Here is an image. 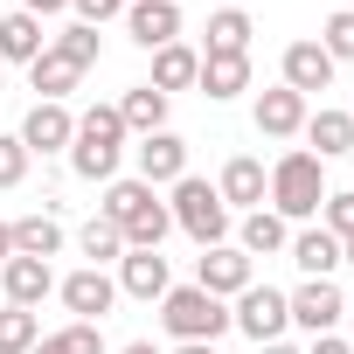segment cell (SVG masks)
<instances>
[{"instance_id": "4fadbf2b", "label": "cell", "mask_w": 354, "mask_h": 354, "mask_svg": "<svg viewBox=\"0 0 354 354\" xmlns=\"http://www.w3.org/2000/svg\"><path fill=\"white\" fill-rule=\"evenodd\" d=\"M250 118H257V132L264 139H299L306 132V97L299 91H257V104H250Z\"/></svg>"}, {"instance_id": "ee69618b", "label": "cell", "mask_w": 354, "mask_h": 354, "mask_svg": "<svg viewBox=\"0 0 354 354\" xmlns=\"http://www.w3.org/2000/svg\"><path fill=\"white\" fill-rule=\"evenodd\" d=\"M0 70H8V63H0Z\"/></svg>"}, {"instance_id": "9c48e42d", "label": "cell", "mask_w": 354, "mask_h": 354, "mask_svg": "<svg viewBox=\"0 0 354 354\" xmlns=\"http://www.w3.org/2000/svg\"><path fill=\"white\" fill-rule=\"evenodd\" d=\"M125 35L153 56L167 42H181V0H125Z\"/></svg>"}, {"instance_id": "ac0fdd59", "label": "cell", "mask_w": 354, "mask_h": 354, "mask_svg": "<svg viewBox=\"0 0 354 354\" xmlns=\"http://www.w3.org/2000/svg\"><path fill=\"white\" fill-rule=\"evenodd\" d=\"M195 91H202V97H216V104L243 97V91H250V56H202Z\"/></svg>"}, {"instance_id": "5bb4252c", "label": "cell", "mask_w": 354, "mask_h": 354, "mask_svg": "<svg viewBox=\"0 0 354 354\" xmlns=\"http://www.w3.org/2000/svg\"><path fill=\"white\" fill-rule=\"evenodd\" d=\"M167 285L174 278H167V257L160 250H125L118 257V299H146L153 306V299H167Z\"/></svg>"}, {"instance_id": "8992f818", "label": "cell", "mask_w": 354, "mask_h": 354, "mask_svg": "<svg viewBox=\"0 0 354 354\" xmlns=\"http://www.w3.org/2000/svg\"><path fill=\"white\" fill-rule=\"evenodd\" d=\"M195 285H202L209 299H236L243 285H257V257H243L236 243H216V250L195 257Z\"/></svg>"}, {"instance_id": "52a82bcc", "label": "cell", "mask_w": 354, "mask_h": 354, "mask_svg": "<svg viewBox=\"0 0 354 354\" xmlns=\"http://www.w3.org/2000/svg\"><path fill=\"white\" fill-rule=\"evenodd\" d=\"M285 306H292V326H306L313 340H319V333H333V326L347 319V299H340V285H333V278H306L299 292H285Z\"/></svg>"}, {"instance_id": "2e32d148", "label": "cell", "mask_w": 354, "mask_h": 354, "mask_svg": "<svg viewBox=\"0 0 354 354\" xmlns=\"http://www.w3.org/2000/svg\"><path fill=\"white\" fill-rule=\"evenodd\" d=\"M0 285H8V306H42L49 292H56V271L42 264V257H8V264H0Z\"/></svg>"}, {"instance_id": "484cf974", "label": "cell", "mask_w": 354, "mask_h": 354, "mask_svg": "<svg viewBox=\"0 0 354 354\" xmlns=\"http://www.w3.org/2000/svg\"><path fill=\"white\" fill-rule=\"evenodd\" d=\"M167 230H174V216H167V202H160V195H153V202H146L132 223H118L125 250H160V243H167Z\"/></svg>"}, {"instance_id": "ffe728a7", "label": "cell", "mask_w": 354, "mask_h": 354, "mask_svg": "<svg viewBox=\"0 0 354 354\" xmlns=\"http://www.w3.org/2000/svg\"><path fill=\"white\" fill-rule=\"evenodd\" d=\"M306 139H313V146H306L313 160H340V153H354V118L319 104V111H306Z\"/></svg>"}, {"instance_id": "e575fe53", "label": "cell", "mask_w": 354, "mask_h": 354, "mask_svg": "<svg viewBox=\"0 0 354 354\" xmlns=\"http://www.w3.org/2000/svg\"><path fill=\"white\" fill-rule=\"evenodd\" d=\"M319 230L347 243V236H354V195H326V202H319Z\"/></svg>"}, {"instance_id": "d6986e66", "label": "cell", "mask_w": 354, "mask_h": 354, "mask_svg": "<svg viewBox=\"0 0 354 354\" xmlns=\"http://www.w3.org/2000/svg\"><path fill=\"white\" fill-rule=\"evenodd\" d=\"M167 91H153V84H132L125 97H118V118H125V132L132 139H146V132H167Z\"/></svg>"}, {"instance_id": "836d02e7", "label": "cell", "mask_w": 354, "mask_h": 354, "mask_svg": "<svg viewBox=\"0 0 354 354\" xmlns=\"http://www.w3.org/2000/svg\"><path fill=\"white\" fill-rule=\"evenodd\" d=\"M28 181V146L15 132H0V188H21Z\"/></svg>"}, {"instance_id": "f546056e", "label": "cell", "mask_w": 354, "mask_h": 354, "mask_svg": "<svg viewBox=\"0 0 354 354\" xmlns=\"http://www.w3.org/2000/svg\"><path fill=\"white\" fill-rule=\"evenodd\" d=\"M77 250L91 257V271H104V264H118V257H125V236H118V223L91 216V223L77 230Z\"/></svg>"}, {"instance_id": "7402d4cb", "label": "cell", "mask_w": 354, "mask_h": 354, "mask_svg": "<svg viewBox=\"0 0 354 354\" xmlns=\"http://www.w3.org/2000/svg\"><path fill=\"white\" fill-rule=\"evenodd\" d=\"M42 49H49V35H42V21H35L28 8H21V15H0V63H21V70H28Z\"/></svg>"}, {"instance_id": "9a60e30c", "label": "cell", "mask_w": 354, "mask_h": 354, "mask_svg": "<svg viewBox=\"0 0 354 354\" xmlns=\"http://www.w3.org/2000/svg\"><path fill=\"white\" fill-rule=\"evenodd\" d=\"M264 181H271V174H264V160H250V153H236L230 167H223V181H216V195H223V209H264Z\"/></svg>"}, {"instance_id": "ab89813d", "label": "cell", "mask_w": 354, "mask_h": 354, "mask_svg": "<svg viewBox=\"0 0 354 354\" xmlns=\"http://www.w3.org/2000/svg\"><path fill=\"white\" fill-rule=\"evenodd\" d=\"M174 354H216V340H181Z\"/></svg>"}, {"instance_id": "f35d334b", "label": "cell", "mask_w": 354, "mask_h": 354, "mask_svg": "<svg viewBox=\"0 0 354 354\" xmlns=\"http://www.w3.org/2000/svg\"><path fill=\"white\" fill-rule=\"evenodd\" d=\"M15 257V223H0V264Z\"/></svg>"}, {"instance_id": "6da1fadb", "label": "cell", "mask_w": 354, "mask_h": 354, "mask_svg": "<svg viewBox=\"0 0 354 354\" xmlns=\"http://www.w3.org/2000/svg\"><path fill=\"white\" fill-rule=\"evenodd\" d=\"M326 195H333V188H326V160H313L306 146L285 153V160L271 167V181H264V202H271V216H285V223H313Z\"/></svg>"}, {"instance_id": "ba28073f", "label": "cell", "mask_w": 354, "mask_h": 354, "mask_svg": "<svg viewBox=\"0 0 354 354\" xmlns=\"http://www.w3.org/2000/svg\"><path fill=\"white\" fill-rule=\"evenodd\" d=\"M132 167H139L146 188H174V181L188 174V139H181V132H146V139L132 146Z\"/></svg>"}, {"instance_id": "4dcf8cb0", "label": "cell", "mask_w": 354, "mask_h": 354, "mask_svg": "<svg viewBox=\"0 0 354 354\" xmlns=\"http://www.w3.org/2000/svg\"><path fill=\"white\" fill-rule=\"evenodd\" d=\"M42 340V319L28 306H0V354H35Z\"/></svg>"}, {"instance_id": "44dd1931", "label": "cell", "mask_w": 354, "mask_h": 354, "mask_svg": "<svg viewBox=\"0 0 354 354\" xmlns=\"http://www.w3.org/2000/svg\"><path fill=\"white\" fill-rule=\"evenodd\" d=\"M195 77H202V49H188V42H167V49H153V91H195Z\"/></svg>"}, {"instance_id": "4316f807", "label": "cell", "mask_w": 354, "mask_h": 354, "mask_svg": "<svg viewBox=\"0 0 354 354\" xmlns=\"http://www.w3.org/2000/svg\"><path fill=\"white\" fill-rule=\"evenodd\" d=\"M56 250H63V223L56 216H21L15 223V257H42L49 264Z\"/></svg>"}, {"instance_id": "74e56055", "label": "cell", "mask_w": 354, "mask_h": 354, "mask_svg": "<svg viewBox=\"0 0 354 354\" xmlns=\"http://www.w3.org/2000/svg\"><path fill=\"white\" fill-rule=\"evenodd\" d=\"M21 8H28V15L42 21V15H63V8H70V0H21Z\"/></svg>"}, {"instance_id": "d4e9b609", "label": "cell", "mask_w": 354, "mask_h": 354, "mask_svg": "<svg viewBox=\"0 0 354 354\" xmlns=\"http://www.w3.org/2000/svg\"><path fill=\"white\" fill-rule=\"evenodd\" d=\"M28 84L42 91V104H63V97H70V91L84 84V70H77L70 56H56V49H42V56L28 63Z\"/></svg>"}, {"instance_id": "1f68e13d", "label": "cell", "mask_w": 354, "mask_h": 354, "mask_svg": "<svg viewBox=\"0 0 354 354\" xmlns=\"http://www.w3.org/2000/svg\"><path fill=\"white\" fill-rule=\"evenodd\" d=\"M333 63H354V8H340V15H326L319 21V35H313Z\"/></svg>"}, {"instance_id": "277c9868", "label": "cell", "mask_w": 354, "mask_h": 354, "mask_svg": "<svg viewBox=\"0 0 354 354\" xmlns=\"http://www.w3.org/2000/svg\"><path fill=\"white\" fill-rule=\"evenodd\" d=\"M160 326L174 333V347H181V340H223V333H230V306L209 299L202 285H167V299H160Z\"/></svg>"}, {"instance_id": "603a6c76", "label": "cell", "mask_w": 354, "mask_h": 354, "mask_svg": "<svg viewBox=\"0 0 354 354\" xmlns=\"http://www.w3.org/2000/svg\"><path fill=\"white\" fill-rule=\"evenodd\" d=\"M285 243H292V223L271 216V209H250L243 230H236V250H243V257H278Z\"/></svg>"}, {"instance_id": "5b68a950", "label": "cell", "mask_w": 354, "mask_h": 354, "mask_svg": "<svg viewBox=\"0 0 354 354\" xmlns=\"http://www.w3.org/2000/svg\"><path fill=\"white\" fill-rule=\"evenodd\" d=\"M230 326H236V333H250V340L264 347V340H285L292 306H285V292H278V285H243V292H236V306H230Z\"/></svg>"}, {"instance_id": "3957f363", "label": "cell", "mask_w": 354, "mask_h": 354, "mask_svg": "<svg viewBox=\"0 0 354 354\" xmlns=\"http://www.w3.org/2000/svg\"><path fill=\"white\" fill-rule=\"evenodd\" d=\"M167 216H174V230H188L202 250L230 243V209H223V195L202 181V174H181V181H174V202H167Z\"/></svg>"}, {"instance_id": "d6a6232c", "label": "cell", "mask_w": 354, "mask_h": 354, "mask_svg": "<svg viewBox=\"0 0 354 354\" xmlns=\"http://www.w3.org/2000/svg\"><path fill=\"white\" fill-rule=\"evenodd\" d=\"M49 49H56V56H70V63H77V70H91V63H97V49H104V42H97V28H84V21H70V28H63V35H56V42H49Z\"/></svg>"}, {"instance_id": "30bf717a", "label": "cell", "mask_w": 354, "mask_h": 354, "mask_svg": "<svg viewBox=\"0 0 354 354\" xmlns=\"http://www.w3.org/2000/svg\"><path fill=\"white\" fill-rule=\"evenodd\" d=\"M15 139L28 146V160H35V153H70V139H77V118H70V104H42V97H35Z\"/></svg>"}, {"instance_id": "f1b7e54d", "label": "cell", "mask_w": 354, "mask_h": 354, "mask_svg": "<svg viewBox=\"0 0 354 354\" xmlns=\"http://www.w3.org/2000/svg\"><path fill=\"white\" fill-rule=\"evenodd\" d=\"M153 195H160V188H146L139 174H132V181H104V202H97V216H104V223H132V216H139Z\"/></svg>"}, {"instance_id": "7c38bea8", "label": "cell", "mask_w": 354, "mask_h": 354, "mask_svg": "<svg viewBox=\"0 0 354 354\" xmlns=\"http://www.w3.org/2000/svg\"><path fill=\"white\" fill-rule=\"evenodd\" d=\"M333 70H340V63H333V56L313 42V35L285 49V91H299V97H313V91H333Z\"/></svg>"}, {"instance_id": "cb8c5ba5", "label": "cell", "mask_w": 354, "mask_h": 354, "mask_svg": "<svg viewBox=\"0 0 354 354\" xmlns=\"http://www.w3.org/2000/svg\"><path fill=\"white\" fill-rule=\"evenodd\" d=\"M202 56H250V15H243V8L209 15V28H202Z\"/></svg>"}, {"instance_id": "8d00e7d4", "label": "cell", "mask_w": 354, "mask_h": 354, "mask_svg": "<svg viewBox=\"0 0 354 354\" xmlns=\"http://www.w3.org/2000/svg\"><path fill=\"white\" fill-rule=\"evenodd\" d=\"M306 354H354V347H347V340H340V333H319V340H313V347H306Z\"/></svg>"}, {"instance_id": "8fae6325", "label": "cell", "mask_w": 354, "mask_h": 354, "mask_svg": "<svg viewBox=\"0 0 354 354\" xmlns=\"http://www.w3.org/2000/svg\"><path fill=\"white\" fill-rule=\"evenodd\" d=\"M56 292H63V306H70L77 319H97V326H104V313L118 306V278H104V271H91V264H84V271H70Z\"/></svg>"}, {"instance_id": "e0dca14e", "label": "cell", "mask_w": 354, "mask_h": 354, "mask_svg": "<svg viewBox=\"0 0 354 354\" xmlns=\"http://www.w3.org/2000/svg\"><path fill=\"white\" fill-rule=\"evenodd\" d=\"M285 250H292V264H299L306 278H333V271H340V236H326L319 223L292 230V243H285Z\"/></svg>"}, {"instance_id": "b9f144b4", "label": "cell", "mask_w": 354, "mask_h": 354, "mask_svg": "<svg viewBox=\"0 0 354 354\" xmlns=\"http://www.w3.org/2000/svg\"><path fill=\"white\" fill-rule=\"evenodd\" d=\"M118 354H167V347H153V340H125Z\"/></svg>"}, {"instance_id": "d590c367", "label": "cell", "mask_w": 354, "mask_h": 354, "mask_svg": "<svg viewBox=\"0 0 354 354\" xmlns=\"http://www.w3.org/2000/svg\"><path fill=\"white\" fill-rule=\"evenodd\" d=\"M84 28H104V21H125V0H70Z\"/></svg>"}, {"instance_id": "7a4b0ae2", "label": "cell", "mask_w": 354, "mask_h": 354, "mask_svg": "<svg viewBox=\"0 0 354 354\" xmlns=\"http://www.w3.org/2000/svg\"><path fill=\"white\" fill-rule=\"evenodd\" d=\"M125 118L118 104H91L77 118V139H70V167H77V181H118V160H125Z\"/></svg>"}, {"instance_id": "83f0119b", "label": "cell", "mask_w": 354, "mask_h": 354, "mask_svg": "<svg viewBox=\"0 0 354 354\" xmlns=\"http://www.w3.org/2000/svg\"><path fill=\"white\" fill-rule=\"evenodd\" d=\"M35 354H104V326H97V319H70V326L42 333Z\"/></svg>"}, {"instance_id": "f6af8a7d", "label": "cell", "mask_w": 354, "mask_h": 354, "mask_svg": "<svg viewBox=\"0 0 354 354\" xmlns=\"http://www.w3.org/2000/svg\"><path fill=\"white\" fill-rule=\"evenodd\" d=\"M347 118H354V111H347Z\"/></svg>"}, {"instance_id": "60d3db41", "label": "cell", "mask_w": 354, "mask_h": 354, "mask_svg": "<svg viewBox=\"0 0 354 354\" xmlns=\"http://www.w3.org/2000/svg\"><path fill=\"white\" fill-rule=\"evenodd\" d=\"M257 354H306V347H292V340H264Z\"/></svg>"}, {"instance_id": "7bdbcfd3", "label": "cell", "mask_w": 354, "mask_h": 354, "mask_svg": "<svg viewBox=\"0 0 354 354\" xmlns=\"http://www.w3.org/2000/svg\"><path fill=\"white\" fill-rule=\"evenodd\" d=\"M340 264H354V236H347V243H340Z\"/></svg>"}]
</instances>
